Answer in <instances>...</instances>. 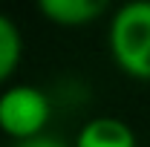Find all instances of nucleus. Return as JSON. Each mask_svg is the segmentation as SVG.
<instances>
[{"label":"nucleus","mask_w":150,"mask_h":147,"mask_svg":"<svg viewBox=\"0 0 150 147\" xmlns=\"http://www.w3.org/2000/svg\"><path fill=\"white\" fill-rule=\"evenodd\" d=\"M75 147H136V133L121 118L95 115L78 130Z\"/></svg>","instance_id":"obj_3"},{"label":"nucleus","mask_w":150,"mask_h":147,"mask_svg":"<svg viewBox=\"0 0 150 147\" xmlns=\"http://www.w3.org/2000/svg\"><path fill=\"white\" fill-rule=\"evenodd\" d=\"M52 115L49 95L32 84H15L0 92V130L15 141L40 136Z\"/></svg>","instance_id":"obj_2"},{"label":"nucleus","mask_w":150,"mask_h":147,"mask_svg":"<svg viewBox=\"0 0 150 147\" xmlns=\"http://www.w3.org/2000/svg\"><path fill=\"white\" fill-rule=\"evenodd\" d=\"M107 43L121 72L139 81H150V0L124 3L112 15Z\"/></svg>","instance_id":"obj_1"},{"label":"nucleus","mask_w":150,"mask_h":147,"mask_svg":"<svg viewBox=\"0 0 150 147\" xmlns=\"http://www.w3.org/2000/svg\"><path fill=\"white\" fill-rule=\"evenodd\" d=\"M104 9V0H40V12L58 26H87Z\"/></svg>","instance_id":"obj_4"},{"label":"nucleus","mask_w":150,"mask_h":147,"mask_svg":"<svg viewBox=\"0 0 150 147\" xmlns=\"http://www.w3.org/2000/svg\"><path fill=\"white\" fill-rule=\"evenodd\" d=\"M12 147H69L64 139H58L52 133H40V136H32V139H23V141H15Z\"/></svg>","instance_id":"obj_6"},{"label":"nucleus","mask_w":150,"mask_h":147,"mask_svg":"<svg viewBox=\"0 0 150 147\" xmlns=\"http://www.w3.org/2000/svg\"><path fill=\"white\" fill-rule=\"evenodd\" d=\"M20 52H23V40H20V29L15 20L0 12V81H6L9 75L18 69Z\"/></svg>","instance_id":"obj_5"}]
</instances>
